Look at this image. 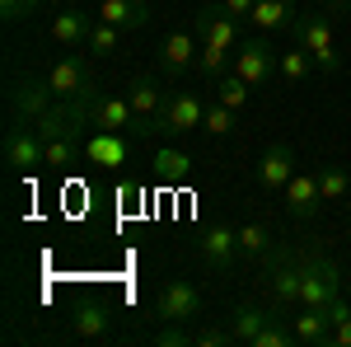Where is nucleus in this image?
<instances>
[{"mask_svg": "<svg viewBox=\"0 0 351 347\" xmlns=\"http://www.w3.org/2000/svg\"><path fill=\"white\" fill-rule=\"evenodd\" d=\"M47 85H52L56 99H66V104H75V99H89V104H94V99H99V94H94V89H99V85H94V71H89V61L75 56V52H66L52 71H47Z\"/></svg>", "mask_w": 351, "mask_h": 347, "instance_id": "20e7f679", "label": "nucleus"}, {"mask_svg": "<svg viewBox=\"0 0 351 347\" xmlns=\"http://www.w3.org/2000/svg\"><path fill=\"white\" fill-rule=\"evenodd\" d=\"M155 179L160 183H188L192 179V155H183V150H173V146H164V150H155Z\"/></svg>", "mask_w": 351, "mask_h": 347, "instance_id": "5701e85b", "label": "nucleus"}, {"mask_svg": "<svg viewBox=\"0 0 351 347\" xmlns=\"http://www.w3.org/2000/svg\"><path fill=\"white\" fill-rule=\"evenodd\" d=\"M248 19L263 33H286V28H295V0H258Z\"/></svg>", "mask_w": 351, "mask_h": 347, "instance_id": "aec40b11", "label": "nucleus"}, {"mask_svg": "<svg viewBox=\"0 0 351 347\" xmlns=\"http://www.w3.org/2000/svg\"><path fill=\"white\" fill-rule=\"evenodd\" d=\"M295 43L314 56L319 71H328V76L342 71V56H337V43H332V24H328L324 14H300L295 19Z\"/></svg>", "mask_w": 351, "mask_h": 347, "instance_id": "423d86ee", "label": "nucleus"}, {"mask_svg": "<svg viewBox=\"0 0 351 347\" xmlns=\"http://www.w3.org/2000/svg\"><path fill=\"white\" fill-rule=\"evenodd\" d=\"M263 277H267V291H271V305L276 310H291L300 305V282H304V267H300V254L295 249H267L263 254Z\"/></svg>", "mask_w": 351, "mask_h": 347, "instance_id": "f03ea898", "label": "nucleus"}, {"mask_svg": "<svg viewBox=\"0 0 351 347\" xmlns=\"http://www.w3.org/2000/svg\"><path fill=\"white\" fill-rule=\"evenodd\" d=\"M5 164L14 174H33V169H47V146L33 122H14L5 132Z\"/></svg>", "mask_w": 351, "mask_h": 347, "instance_id": "6e6552de", "label": "nucleus"}, {"mask_svg": "<svg viewBox=\"0 0 351 347\" xmlns=\"http://www.w3.org/2000/svg\"><path fill=\"white\" fill-rule=\"evenodd\" d=\"M155 347H192V333L183 324H164L160 333H155Z\"/></svg>", "mask_w": 351, "mask_h": 347, "instance_id": "2f4dec72", "label": "nucleus"}, {"mask_svg": "<svg viewBox=\"0 0 351 347\" xmlns=\"http://www.w3.org/2000/svg\"><path fill=\"white\" fill-rule=\"evenodd\" d=\"M197 258L211 267V272H230L239 263V225H225V221H211L202 235H197Z\"/></svg>", "mask_w": 351, "mask_h": 347, "instance_id": "0eeeda50", "label": "nucleus"}, {"mask_svg": "<svg viewBox=\"0 0 351 347\" xmlns=\"http://www.w3.org/2000/svg\"><path fill=\"white\" fill-rule=\"evenodd\" d=\"M117 47H122V28L108 24V19H99L94 33H89V43H84V52H89V56H112Z\"/></svg>", "mask_w": 351, "mask_h": 347, "instance_id": "bb28decb", "label": "nucleus"}, {"mask_svg": "<svg viewBox=\"0 0 351 347\" xmlns=\"http://www.w3.org/2000/svg\"><path fill=\"white\" fill-rule=\"evenodd\" d=\"M291 328H295L300 347H328L332 343V320H328V310L300 305V315H291Z\"/></svg>", "mask_w": 351, "mask_h": 347, "instance_id": "a211bd4d", "label": "nucleus"}, {"mask_svg": "<svg viewBox=\"0 0 351 347\" xmlns=\"http://www.w3.org/2000/svg\"><path fill=\"white\" fill-rule=\"evenodd\" d=\"M56 104L47 76H14L10 80V122H38Z\"/></svg>", "mask_w": 351, "mask_h": 347, "instance_id": "39448f33", "label": "nucleus"}, {"mask_svg": "<svg viewBox=\"0 0 351 347\" xmlns=\"http://www.w3.org/2000/svg\"><path fill=\"white\" fill-rule=\"evenodd\" d=\"M347 221H351V197H347Z\"/></svg>", "mask_w": 351, "mask_h": 347, "instance_id": "f704fd0d", "label": "nucleus"}, {"mask_svg": "<svg viewBox=\"0 0 351 347\" xmlns=\"http://www.w3.org/2000/svg\"><path fill=\"white\" fill-rule=\"evenodd\" d=\"M281 197H286V212L295 216V221H309V216L324 207V197H319V174L295 169V174H291V183L281 188Z\"/></svg>", "mask_w": 351, "mask_h": 347, "instance_id": "4468645a", "label": "nucleus"}, {"mask_svg": "<svg viewBox=\"0 0 351 347\" xmlns=\"http://www.w3.org/2000/svg\"><path fill=\"white\" fill-rule=\"evenodd\" d=\"M202 127H206L211 136H230V132H234V108H230V104H220V99H216V104L206 108Z\"/></svg>", "mask_w": 351, "mask_h": 347, "instance_id": "c756f323", "label": "nucleus"}, {"mask_svg": "<svg viewBox=\"0 0 351 347\" xmlns=\"http://www.w3.org/2000/svg\"><path fill=\"white\" fill-rule=\"evenodd\" d=\"M276 56H281V52L271 47L267 38H248V43L234 47V71H239L253 89H263V85L276 76Z\"/></svg>", "mask_w": 351, "mask_h": 347, "instance_id": "f8f14e48", "label": "nucleus"}, {"mask_svg": "<svg viewBox=\"0 0 351 347\" xmlns=\"http://www.w3.org/2000/svg\"><path fill=\"white\" fill-rule=\"evenodd\" d=\"M319 197H324V202H347L351 197V179H347L342 164H324V169H319Z\"/></svg>", "mask_w": 351, "mask_h": 347, "instance_id": "393cba45", "label": "nucleus"}, {"mask_svg": "<svg viewBox=\"0 0 351 347\" xmlns=\"http://www.w3.org/2000/svg\"><path fill=\"white\" fill-rule=\"evenodd\" d=\"M267 240H271L267 225H258V221H243V225H239V254H243V258H263V254L271 249Z\"/></svg>", "mask_w": 351, "mask_h": 347, "instance_id": "cd10ccee", "label": "nucleus"}, {"mask_svg": "<svg viewBox=\"0 0 351 347\" xmlns=\"http://www.w3.org/2000/svg\"><path fill=\"white\" fill-rule=\"evenodd\" d=\"M71 338H108V310L99 305V300H84L80 310L71 315Z\"/></svg>", "mask_w": 351, "mask_h": 347, "instance_id": "4be33fe9", "label": "nucleus"}, {"mask_svg": "<svg viewBox=\"0 0 351 347\" xmlns=\"http://www.w3.org/2000/svg\"><path fill=\"white\" fill-rule=\"evenodd\" d=\"M309 71H314V56L304 52V47H286V52L276 56V76H281V80L286 85H300V80H309Z\"/></svg>", "mask_w": 351, "mask_h": 347, "instance_id": "b1692460", "label": "nucleus"}, {"mask_svg": "<svg viewBox=\"0 0 351 347\" xmlns=\"http://www.w3.org/2000/svg\"><path fill=\"white\" fill-rule=\"evenodd\" d=\"M202 117H206V104L197 99V89H169L160 113H155L150 122H141L136 136H141V141H145V136H188V132L202 127Z\"/></svg>", "mask_w": 351, "mask_h": 347, "instance_id": "f257e3e1", "label": "nucleus"}, {"mask_svg": "<svg viewBox=\"0 0 351 347\" xmlns=\"http://www.w3.org/2000/svg\"><path fill=\"white\" fill-rule=\"evenodd\" d=\"M197 56H202V38H197L192 28H173V33L164 38V47H160V71L169 80H183L192 66H197Z\"/></svg>", "mask_w": 351, "mask_h": 347, "instance_id": "ddd939ff", "label": "nucleus"}, {"mask_svg": "<svg viewBox=\"0 0 351 347\" xmlns=\"http://www.w3.org/2000/svg\"><path fill=\"white\" fill-rule=\"evenodd\" d=\"M220 5H225V14H230V19H248L258 0H220Z\"/></svg>", "mask_w": 351, "mask_h": 347, "instance_id": "72a5a7b5", "label": "nucleus"}, {"mask_svg": "<svg viewBox=\"0 0 351 347\" xmlns=\"http://www.w3.org/2000/svg\"><path fill=\"white\" fill-rule=\"evenodd\" d=\"M164 94H169V89L160 85V76H150V71L132 76V85H127V104L136 108V127H141V122H150V117L160 113Z\"/></svg>", "mask_w": 351, "mask_h": 347, "instance_id": "dca6fc26", "label": "nucleus"}, {"mask_svg": "<svg viewBox=\"0 0 351 347\" xmlns=\"http://www.w3.org/2000/svg\"><path fill=\"white\" fill-rule=\"evenodd\" d=\"M89 33H94V19H89L84 10H75V5H66V10L52 19V38L66 47V52H71V47H84Z\"/></svg>", "mask_w": 351, "mask_h": 347, "instance_id": "6ab92c4d", "label": "nucleus"}, {"mask_svg": "<svg viewBox=\"0 0 351 347\" xmlns=\"http://www.w3.org/2000/svg\"><path fill=\"white\" fill-rule=\"evenodd\" d=\"M300 267H304V282H300V305L309 310H328L332 300H342V287H337V267L324 254H300Z\"/></svg>", "mask_w": 351, "mask_h": 347, "instance_id": "7ed1b4c3", "label": "nucleus"}, {"mask_svg": "<svg viewBox=\"0 0 351 347\" xmlns=\"http://www.w3.org/2000/svg\"><path fill=\"white\" fill-rule=\"evenodd\" d=\"M234 343V333H230V324L220 328V324H211V328H197L192 333V347H230Z\"/></svg>", "mask_w": 351, "mask_h": 347, "instance_id": "7c9ffc66", "label": "nucleus"}, {"mask_svg": "<svg viewBox=\"0 0 351 347\" xmlns=\"http://www.w3.org/2000/svg\"><path fill=\"white\" fill-rule=\"evenodd\" d=\"M89 122L104 127V132H136V108L127 99L104 94V99H94V108H89Z\"/></svg>", "mask_w": 351, "mask_h": 347, "instance_id": "f3484780", "label": "nucleus"}, {"mask_svg": "<svg viewBox=\"0 0 351 347\" xmlns=\"http://www.w3.org/2000/svg\"><path fill=\"white\" fill-rule=\"evenodd\" d=\"M328 320H332V347H351V305L347 300H332Z\"/></svg>", "mask_w": 351, "mask_h": 347, "instance_id": "c85d7f7f", "label": "nucleus"}, {"mask_svg": "<svg viewBox=\"0 0 351 347\" xmlns=\"http://www.w3.org/2000/svg\"><path fill=\"white\" fill-rule=\"evenodd\" d=\"M99 19L117 24L122 33H145V28L155 24V10H150V0H104Z\"/></svg>", "mask_w": 351, "mask_h": 347, "instance_id": "2eb2a0df", "label": "nucleus"}, {"mask_svg": "<svg viewBox=\"0 0 351 347\" xmlns=\"http://www.w3.org/2000/svg\"><path fill=\"white\" fill-rule=\"evenodd\" d=\"M291 174H295V150H291V141H271L267 150L258 155V164H253L258 192H281V188L291 183Z\"/></svg>", "mask_w": 351, "mask_h": 347, "instance_id": "9d476101", "label": "nucleus"}, {"mask_svg": "<svg viewBox=\"0 0 351 347\" xmlns=\"http://www.w3.org/2000/svg\"><path fill=\"white\" fill-rule=\"evenodd\" d=\"M202 315V291L192 287V282H164L160 295H155V320L160 324H188Z\"/></svg>", "mask_w": 351, "mask_h": 347, "instance_id": "1a4fd4ad", "label": "nucleus"}, {"mask_svg": "<svg viewBox=\"0 0 351 347\" xmlns=\"http://www.w3.org/2000/svg\"><path fill=\"white\" fill-rule=\"evenodd\" d=\"M248 94H253V85L243 80V76L234 71V66H230V71H225V76L216 80V99H220V104H230L234 113H239V108L248 104Z\"/></svg>", "mask_w": 351, "mask_h": 347, "instance_id": "a878e982", "label": "nucleus"}, {"mask_svg": "<svg viewBox=\"0 0 351 347\" xmlns=\"http://www.w3.org/2000/svg\"><path fill=\"white\" fill-rule=\"evenodd\" d=\"M267 320H271V310H263V305H248V300L234 305V310H230V333H234V343L253 347V338L263 333V324H267Z\"/></svg>", "mask_w": 351, "mask_h": 347, "instance_id": "412c9836", "label": "nucleus"}, {"mask_svg": "<svg viewBox=\"0 0 351 347\" xmlns=\"http://www.w3.org/2000/svg\"><path fill=\"white\" fill-rule=\"evenodd\" d=\"M136 150V132H99L84 136V160L94 164V169H122V164L132 160Z\"/></svg>", "mask_w": 351, "mask_h": 347, "instance_id": "9b49d317", "label": "nucleus"}, {"mask_svg": "<svg viewBox=\"0 0 351 347\" xmlns=\"http://www.w3.org/2000/svg\"><path fill=\"white\" fill-rule=\"evenodd\" d=\"M38 10V0H0V14H5V24H19L24 14Z\"/></svg>", "mask_w": 351, "mask_h": 347, "instance_id": "473e14b6", "label": "nucleus"}]
</instances>
